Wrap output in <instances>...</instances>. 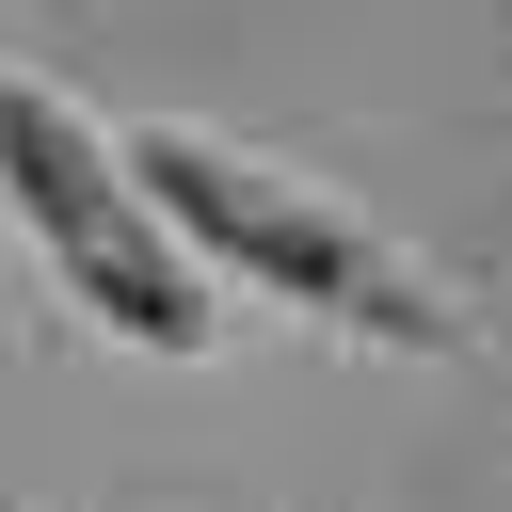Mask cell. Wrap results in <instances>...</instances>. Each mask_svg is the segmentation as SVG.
Here are the masks:
<instances>
[{"instance_id":"6da1fadb","label":"cell","mask_w":512,"mask_h":512,"mask_svg":"<svg viewBox=\"0 0 512 512\" xmlns=\"http://www.w3.org/2000/svg\"><path fill=\"white\" fill-rule=\"evenodd\" d=\"M128 176L160 192V224H176L208 272H240V288L304 304L320 336H368V352H416V368L480 352V304H464L400 224L336 208V192H320V176H288V160L224 144V128H128Z\"/></svg>"},{"instance_id":"7a4b0ae2","label":"cell","mask_w":512,"mask_h":512,"mask_svg":"<svg viewBox=\"0 0 512 512\" xmlns=\"http://www.w3.org/2000/svg\"><path fill=\"white\" fill-rule=\"evenodd\" d=\"M0 208H16V240L48 256V288L96 320V336H128V352H208V256L160 224V192L128 176V128H96L48 64H0Z\"/></svg>"}]
</instances>
